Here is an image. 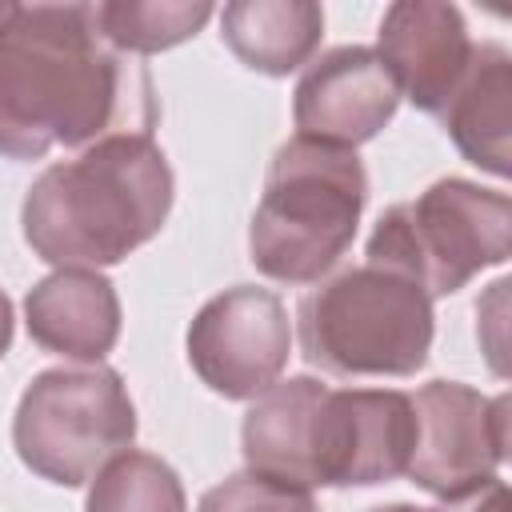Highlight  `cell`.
Wrapping results in <instances>:
<instances>
[{
  "mask_svg": "<svg viewBox=\"0 0 512 512\" xmlns=\"http://www.w3.org/2000/svg\"><path fill=\"white\" fill-rule=\"evenodd\" d=\"M12 336H16V316H12V300H8V292L0 288V360H4L8 348H12Z\"/></svg>",
  "mask_w": 512,
  "mask_h": 512,
  "instance_id": "cell-18",
  "label": "cell"
},
{
  "mask_svg": "<svg viewBox=\"0 0 512 512\" xmlns=\"http://www.w3.org/2000/svg\"><path fill=\"white\" fill-rule=\"evenodd\" d=\"M252 472L304 488H372L408 472L416 408L396 388H328L316 376L276 380L240 424Z\"/></svg>",
  "mask_w": 512,
  "mask_h": 512,
  "instance_id": "cell-2",
  "label": "cell"
},
{
  "mask_svg": "<svg viewBox=\"0 0 512 512\" xmlns=\"http://www.w3.org/2000/svg\"><path fill=\"white\" fill-rule=\"evenodd\" d=\"M92 16L100 36L116 52L152 56L192 40L212 20V4L208 0H104V4H92Z\"/></svg>",
  "mask_w": 512,
  "mask_h": 512,
  "instance_id": "cell-15",
  "label": "cell"
},
{
  "mask_svg": "<svg viewBox=\"0 0 512 512\" xmlns=\"http://www.w3.org/2000/svg\"><path fill=\"white\" fill-rule=\"evenodd\" d=\"M368 264L416 280L428 296H452L512 252V200L460 176L428 184L416 200L392 204L372 236Z\"/></svg>",
  "mask_w": 512,
  "mask_h": 512,
  "instance_id": "cell-6",
  "label": "cell"
},
{
  "mask_svg": "<svg viewBox=\"0 0 512 512\" xmlns=\"http://www.w3.org/2000/svg\"><path fill=\"white\" fill-rule=\"evenodd\" d=\"M24 324L36 348L100 364L120 340L116 284L96 268H56L24 296Z\"/></svg>",
  "mask_w": 512,
  "mask_h": 512,
  "instance_id": "cell-12",
  "label": "cell"
},
{
  "mask_svg": "<svg viewBox=\"0 0 512 512\" xmlns=\"http://www.w3.org/2000/svg\"><path fill=\"white\" fill-rule=\"evenodd\" d=\"M84 512H188V496L168 460L128 448L92 476Z\"/></svg>",
  "mask_w": 512,
  "mask_h": 512,
  "instance_id": "cell-16",
  "label": "cell"
},
{
  "mask_svg": "<svg viewBox=\"0 0 512 512\" xmlns=\"http://www.w3.org/2000/svg\"><path fill=\"white\" fill-rule=\"evenodd\" d=\"M132 440L136 404L124 376L108 364L36 372L12 416L20 464L60 488L88 484L112 456L128 452Z\"/></svg>",
  "mask_w": 512,
  "mask_h": 512,
  "instance_id": "cell-7",
  "label": "cell"
},
{
  "mask_svg": "<svg viewBox=\"0 0 512 512\" xmlns=\"http://www.w3.org/2000/svg\"><path fill=\"white\" fill-rule=\"evenodd\" d=\"M172 200V164L152 132H112L32 180L20 232L44 264L100 272L160 236Z\"/></svg>",
  "mask_w": 512,
  "mask_h": 512,
  "instance_id": "cell-3",
  "label": "cell"
},
{
  "mask_svg": "<svg viewBox=\"0 0 512 512\" xmlns=\"http://www.w3.org/2000/svg\"><path fill=\"white\" fill-rule=\"evenodd\" d=\"M12 12H16V4H12V0H0V28L8 24V16H12Z\"/></svg>",
  "mask_w": 512,
  "mask_h": 512,
  "instance_id": "cell-21",
  "label": "cell"
},
{
  "mask_svg": "<svg viewBox=\"0 0 512 512\" xmlns=\"http://www.w3.org/2000/svg\"><path fill=\"white\" fill-rule=\"evenodd\" d=\"M368 512H440V508H420V504H380V508H368Z\"/></svg>",
  "mask_w": 512,
  "mask_h": 512,
  "instance_id": "cell-20",
  "label": "cell"
},
{
  "mask_svg": "<svg viewBox=\"0 0 512 512\" xmlns=\"http://www.w3.org/2000/svg\"><path fill=\"white\" fill-rule=\"evenodd\" d=\"M196 512H320L312 488L292 484V480H276L264 472H232L228 480L212 484Z\"/></svg>",
  "mask_w": 512,
  "mask_h": 512,
  "instance_id": "cell-17",
  "label": "cell"
},
{
  "mask_svg": "<svg viewBox=\"0 0 512 512\" xmlns=\"http://www.w3.org/2000/svg\"><path fill=\"white\" fill-rule=\"evenodd\" d=\"M440 124L468 164L500 180L512 172V52L500 40L472 44L468 72L440 108Z\"/></svg>",
  "mask_w": 512,
  "mask_h": 512,
  "instance_id": "cell-13",
  "label": "cell"
},
{
  "mask_svg": "<svg viewBox=\"0 0 512 512\" xmlns=\"http://www.w3.org/2000/svg\"><path fill=\"white\" fill-rule=\"evenodd\" d=\"M184 348L204 388L224 400H256L288 368V308L272 288H224L192 316Z\"/></svg>",
  "mask_w": 512,
  "mask_h": 512,
  "instance_id": "cell-9",
  "label": "cell"
},
{
  "mask_svg": "<svg viewBox=\"0 0 512 512\" xmlns=\"http://www.w3.org/2000/svg\"><path fill=\"white\" fill-rule=\"evenodd\" d=\"M400 88L376 48L340 44L304 64L292 92V124L300 140L356 152L396 116Z\"/></svg>",
  "mask_w": 512,
  "mask_h": 512,
  "instance_id": "cell-10",
  "label": "cell"
},
{
  "mask_svg": "<svg viewBox=\"0 0 512 512\" xmlns=\"http://www.w3.org/2000/svg\"><path fill=\"white\" fill-rule=\"evenodd\" d=\"M416 448L408 480L440 504H464L500 480L508 456V396L460 380H428L416 396Z\"/></svg>",
  "mask_w": 512,
  "mask_h": 512,
  "instance_id": "cell-8",
  "label": "cell"
},
{
  "mask_svg": "<svg viewBox=\"0 0 512 512\" xmlns=\"http://www.w3.org/2000/svg\"><path fill=\"white\" fill-rule=\"evenodd\" d=\"M376 56L392 72L400 96L420 112L440 116L472 60L464 12L440 0H396L380 16Z\"/></svg>",
  "mask_w": 512,
  "mask_h": 512,
  "instance_id": "cell-11",
  "label": "cell"
},
{
  "mask_svg": "<svg viewBox=\"0 0 512 512\" xmlns=\"http://www.w3.org/2000/svg\"><path fill=\"white\" fill-rule=\"evenodd\" d=\"M300 356L328 376H416L432 352V296L380 264L324 276L296 308Z\"/></svg>",
  "mask_w": 512,
  "mask_h": 512,
  "instance_id": "cell-5",
  "label": "cell"
},
{
  "mask_svg": "<svg viewBox=\"0 0 512 512\" xmlns=\"http://www.w3.org/2000/svg\"><path fill=\"white\" fill-rule=\"evenodd\" d=\"M476 512H508V488H504V480H496L488 492H480Z\"/></svg>",
  "mask_w": 512,
  "mask_h": 512,
  "instance_id": "cell-19",
  "label": "cell"
},
{
  "mask_svg": "<svg viewBox=\"0 0 512 512\" xmlns=\"http://www.w3.org/2000/svg\"><path fill=\"white\" fill-rule=\"evenodd\" d=\"M220 36L244 68L288 76L316 56L324 8L312 0H232L220 12Z\"/></svg>",
  "mask_w": 512,
  "mask_h": 512,
  "instance_id": "cell-14",
  "label": "cell"
},
{
  "mask_svg": "<svg viewBox=\"0 0 512 512\" xmlns=\"http://www.w3.org/2000/svg\"><path fill=\"white\" fill-rule=\"evenodd\" d=\"M152 120L148 72L100 36L92 4H16L0 28V156L44 160Z\"/></svg>",
  "mask_w": 512,
  "mask_h": 512,
  "instance_id": "cell-1",
  "label": "cell"
},
{
  "mask_svg": "<svg viewBox=\"0 0 512 512\" xmlns=\"http://www.w3.org/2000/svg\"><path fill=\"white\" fill-rule=\"evenodd\" d=\"M368 172L356 152L292 136L272 152L248 224V260L276 284H320L356 240Z\"/></svg>",
  "mask_w": 512,
  "mask_h": 512,
  "instance_id": "cell-4",
  "label": "cell"
}]
</instances>
